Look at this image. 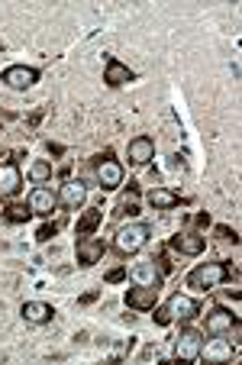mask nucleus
<instances>
[{
	"instance_id": "2",
	"label": "nucleus",
	"mask_w": 242,
	"mask_h": 365,
	"mask_svg": "<svg viewBox=\"0 0 242 365\" xmlns=\"http://www.w3.org/2000/svg\"><path fill=\"white\" fill-rule=\"evenodd\" d=\"M226 278V265L223 262H204V265H197L194 272L188 275V288L194 291H213L219 282Z\"/></svg>"
},
{
	"instance_id": "9",
	"label": "nucleus",
	"mask_w": 242,
	"mask_h": 365,
	"mask_svg": "<svg viewBox=\"0 0 242 365\" xmlns=\"http://www.w3.org/2000/svg\"><path fill=\"white\" fill-rule=\"evenodd\" d=\"M55 204H59V194H52V188H32L30 191V201H26V207H30L32 213H39V217H49V213L55 210Z\"/></svg>"
},
{
	"instance_id": "10",
	"label": "nucleus",
	"mask_w": 242,
	"mask_h": 365,
	"mask_svg": "<svg viewBox=\"0 0 242 365\" xmlns=\"http://www.w3.org/2000/svg\"><path fill=\"white\" fill-rule=\"evenodd\" d=\"M23 188V175L13 162H0V198H13Z\"/></svg>"
},
{
	"instance_id": "22",
	"label": "nucleus",
	"mask_w": 242,
	"mask_h": 365,
	"mask_svg": "<svg viewBox=\"0 0 242 365\" xmlns=\"http://www.w3.org/2000/svg\"><path fill=\"white\" fill-rule=\"evenodd\" d=\"M30 217H32V210H26L23 204H13V207L7 210V220H10V223H26Z\"/></svg>"
},
{
	"instance_id": "16",
	"label": "nucleus",
	"mask_w": 242,
	"mask_h": 365,
	"mask_svg": "<svg viewBox=\"0 0 242 365\" xmlns=\"http://www.w3.org/2000/svg\"><path fill=\"white\" fill-rule=\"evenodd\" d=\"M236 323V317L226 311V307H213L210 313H207V333L210 336H219V333H226L229 327Z\"/></svg>"
},
{
	"instance_id": "11",
	"label": "nucleus",
	"mask_w": 242,
	"mask_h": 365,
	"mask_svg": "<svg viewBox=\"0 0 242 365\" xmlns=\"http://www.w3.org/2000/svg\"><path fill=\"white\" fill-rule=\"evenodd\" d=\"M155 297H159V288L136 285V288L126 291V304L133 307V311H152V307H155Z\"/></svg>"
},
{
	"instance_id": "4",
	"label": "nucleus",
	"mask_w": 242,
	"mask_h": 365,
	"mask_svg": "<svg viewBox=\"0 0 242 365\" xmlns=\"http://www.w3.org/2000/svg\"><path fill=\"white\" fill-rule=\"evenodd\" d=\"M0 78H4V84L13 88V91H26V88H32V84L39 81V71L30 68V65H10Z\"/></svg>"
},
{
	"instance_id": "23",
	"label": "nucleus",
	"mask_w": 242,
	"mask_h": 365,
	"mask_svg": "<svg viewBox=\"0 0 242 365\" xmlns=\"http://www.w3.org/2000/svg\"><path fill=\"white\" fill-rule=\"evenodd\" d=\"M55 233H59V227H55V223H52V227H49V223H46V227H39L36 239H39V243H49V239H52Z\"/></svg>"
},
{
	"instance_id": "12",
	"label": "nucleus",
	"mask_w": 242,
	"mask_h": 365,
	"mask_svg": "<svg viewBox=\"0 0 242 365\" xmlns=\"http://www.w3.org/2000/svg\"><path fill=\"white\" fill-rule=\"evenodd\" d=\"M171 249H178L181 256H200V252L207 249V239L200 233H178V236H171Z\"/></svg>"
},
{
	"instance_id": "1",
	"label": "nucleus",
	"mask_w": 242,
	"mask_h": 365,
	"mask_svg": "<svg viewBox=\"0 0 242 365\" xmlns=\"http://www.w3.org/2000/svg\"><path fill=\"white\" fill-rule=\"evenodd\" d=\"M149 223H126V227L116 229V239L114 246L123 252V256H136L145 243H149Z\"/></svg>"
},
{
	"instance_id": "24",
	"label": "nucleus",
	"mask_w": 242,
	"mask_h": 365,
	"mask_svg": "<svg viewBox=\"0 0 242 365\" xmlns=\"http://www.w3.org/2000/svg\"><path fill=\"white\" fill-rule=\"evenodd\" d=\"M123 278H126V268H110V272H107V282H110V285L123 282Z\"/></svg>"
},
{
	"instance_id": "3",
	"label": "nucleus",
	"mask_w": 242,
	"mask_h": 365,
	"mask_svg": "<svg viewBox=\"0 0 242 365\" xmlns=\"http://www.w3.org/2000/svg\"><path fill=\"white\" fill-rule=\"evenodd\" d=\"M200 346H204V336L188 327V330H181V336L174 342V356L184 359V362H194V359H200Z\"/></svg>"
},
{
	"instance_id": "8",
	"label": "nucleus",
	"mask_w": 242,
	"mask_h": 365,
	"mask_svg": "<svg viewBox=\"0 0 242 365\" xmlns=\"http://www.w3.org/2000/svg\"><path fill=\"white\" fill-rule=\"evenodd\" d=\"M126 155H129V162H133V165H149V162L155 159V139H152V136L129 139Z\"/></svg>"
},
{
	"instance_id": "26",
	"label": "nucleus",
	"mask_w": 242,
	"mask_h": 365,
	"mask_svg": "<svg viewBox=\"0 0 242 365\" xmlns=\"http://www.w3.org/2000/svg\"><path fill=\"white\" fill-rule=\"evenodd\" d=\"M217 233L223 236V239H233V243H236V239H239V236H236V233H233V229H229V227H217Z\"/></svg>"
},
{
	"instance_id": "27",
	"label": "nucleus",
	"mask_w": 242,
	"mask_h": 365,
	"mask_svg": "<svg viewBox=\"0 0 242 365\" xmlns=\"http://www.w3.org/2000/svg\"><path fill=\"white\" fill-rule=\"evenodd\" d=\"M49 152H52V155H61V152H65V145H59V143H49Z\"/></svg>"
},
{
	"instance_id": "25",
	"label": "nucleus",
	"mask_w": 242,
	"mask_h": 365,
	"mask_svg": "<svg viewBox=\"0 0 242 365\" xmlns=\"http://www.w3.org/2000/svg\"><path fill=\"white\" fill-rule=\"evenodd\" d=\"M155 323H159V327H168V323H171V317H168L165 307H159V311H155Z\"/></svg>"
},
{
	"instance_id": "6",
	"label": "nucleus",
	"mask_w": 242,
	"mask_h": 365,
	"mask_svg": "<svg viewBox=\"0 0 242 365\" xmlns=\"http://www.w3.org/2000/svg\"><path fill=\"white\" fill-rule=\"evenodd\" d=\"M97 184L104 191H116L123 184V165L116 159H110V155H107V159H100L97 162Z\"/></svg>"
},
{
	"instance_id": "19",
	"label": "nucleus",
	"mask_w": 242,
	"mask_h": 365,
	"mask_svg": "<svg viewBox=\"0 0 242 365\" xmlns=\"http://www.w3.org/2000/svg\"><path fill=\"white\" fill-rule=\"evenodd\" d=\"M104 223V210H87L78 220V236H94V229Z\"/></svg>"
},
{
	"instance_id": "15",
	"label": "nucleus",
	"mask_w": 242,
	"mask_h": 365,
	"mask_svg": "<svg viewBox=\"0 0 242 365\" xmlns=\"http://www.w3.org/2000/svg\"><path fill=\"white\" fill-rule=\"evenodd\" d=\"M23 320L26 323H32V327H42V323H49L52 320V304H46V301H26L23 304Z\"/></svg>"
},
{
	"instance_id": "21",
	"label": "nucleus",
	"mask_w": 242,
	"mask_h": 365,
	"mask_svg": "<svg viewBox=\"0 0 242 365\" xmlns=\"http://www.w3.org/2000/svg\"><path fill=\"white\" fill-rule=\"evenodd\" d=\"M30 178L36 184H46L49 178H52V165H49V162H42V159L32 162V165H30Z\"/></svg>"
},
{
	"instance_id": "20",
	"label": "nucleus",
	"mask_w": 242,
	"mask_h": 365,
	"mask_svg": "<svg viewBox=\"0 0 242 365\" xmlns=\"http://www.w3.org/2000/svg\"><path fill=\"white\" fill-rule=\"evenodd\" d=\"M114 213H116V217H136V213H139V204H136V188H129V194H123Z\"/></svg>"
},
{
	"instance_id": "5",
	"label": "nucleus",
	"mask_w": 242,
	"mask_h": 365,
	"mask_svg": "<svg viewBox=\"0 0 242 365\" xmlns=\"http://www.w3.org/2000/svg\"><path fill=\"white\" fill-rule=\"evenodd\" d=\"M104 252H107V246L97 236H81V239H78V262H81L84 268L97 265V262L104 259Z\"/></svg>"
},
{
	"instance_id": "14",
	"label": "nucleus",
	"mask_w": 242,
	"mask_h": 365,
	"mask_svg": "<svg viewBox=\"0 0 242 365\" xmlns=\"http://www.w3.org/2000/svg\"><path fill=\"white\" fill-rule=\"evenodd\" d=\"M104 81L110 84V88H120V84L136 81V71H133V68H126V65H123V61H116V59H107Z\"/></svg>"
},
{
	"instance_id": "18",
	"label": "nucleus",
	"mask_w": 242,
	"mask_h": 365,
	"mask_svg": "<svg viewBox=\"0 0 242 365\" xmlns=\"http://www.w3.org/2000/svg\"><path fill=\"white\" fill-rule=\"evenodd\" d=\"M133 278H136L139 285H149V288H159L162 285V275L155 272V265H149V262H143V265L133 268Z\"/></svg>"
},
{
	"instance_id": "7",
	"label": "nucleus",
	"mask_w": 242,
	"mask_h": 365,
	"mask_svg": "<svg viewBox=\"0 0 242 365\" xmlns=\"http://www.w3.org/2000/svg\"><path fill=\"white\" fill-rule=\"evenodd\" d=\"M165 311H168V317L171 320H194L197 313H200V304H197L194 297H188V294H171L168 297V304H165Z\"/></svg>"
},
{
	"instance_id": "13",
	"label": "nucleus",
	"mask_w": 242,
	"mask_h": 365,
	"mask_svg": "<svg viewBox=\"0 0 242 365\" xmlns=\"http://www.w3.org/2000/svg\"><path fill=\"white\" fill-rule=\"evenodd\" d=\"M84 201H87V188H84L81 181H65L59 191V204H65L68 210H78V207H84Z\"/></svg>"
},
{
	"instance_id": "17",
	"label": "nucleus",
	"mask_w": 242,
	"mask_h": 365,
	"mask_svg": "<svg viewBox=\"0 0 242 365\" xmlns=\"http://www.w3.org/2000/svg\"><path fill=\"white\" fill-rule=\"evenodd\" d=\"M181 204V198L174 194L171 188H152L149 191V207H155V210H171V207Z\"/></svg>"
}]
</instances>
